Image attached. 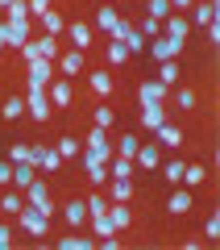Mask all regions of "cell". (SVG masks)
I'll return each mask as SVG.
<instances>
[{"label": "cell", "mask_w": 220, "mask_h": 250, "mask_svg": "<svg viewBox=\"0 0 220 250\" xmlns=\"http://www.w3.org/2000/svg\"><path fill=\"white\" fill-rule=\"evenodd\" d=\"M25 108H29L34 121H50V96H46V88L29 83V88H25Z\"/></svg>", "instance_id": "6da1fadb"}, {"label": "cell", "mask_w": 220, "mask_h": 250, "mask_svg": "<svg viewBox=\"0 0 220 250\" xmlns=\"http://www.w3.org/2000/svg\"><path fill=\"white\" fill-rule=\"evenodd\" d=\"M25 205H29V208H37V213H42L46 221H50V217H54V205H50V192H46V184H42V179H34V184L25 188Z\"/></svg>", "instance_id": "7a4b0ae2"}, {"label": "cell", "mask_w": 220, "mask_h": 250, "mask_svg": "<svg viewBox=\"0 0 220 250\" xmlns=\"http://www.w3.org/2000/svg\"><path fill=\"white\" fill-rule=\"evenodd\" d=\"M183 50V38H170V34H162V38H154V46H150V54L154 59H175V54Z\"/></svg>", "instance_id": "3957f363"}, {"label": "cell", "mask_w": 220, "mask_h": 250, "mask_svg": "<svg viewBox=\"0 0 220 250\" xmlns=\"http://www.w3.org/2000/svg\"><path fill=\"white\" fill-rule=\"evenodd\" d=\"M17 217H21V229H25V233H34V238H42V233H46V225H50L42 213H37V208H29V205L21 208Z\"/></svg>", "instance_id": "277c9868"}, {"label": "cell", "mask_w": 220, "mask_h": 250, "mask_svg": "<svg viewBox=\"0 0 220 250\" xmlns=\"http://www.w3.org/2000/svg\"><path fill=\"white\" fill-rule=\"evenodd\" d=\"M137 96H141V108H146V104H162V100H166V83L146 80V83L137 88Z\"/></svg>", "instance_id": "5b68a950"}, {"label": "cell", "mask_w": 220, "mask_h": 250, "mask_svg": "<svg viewBox=\"0 0 220 250\" xmlns=\"http://www.w3.org/2000/svg\"><path fill=\"white\" fill-rule=\"evenodd\" d=\"M50 80H54V62H50V59H34V62H29V83L46 88Z\"/></svg>", "instance_id": "8992f818"}, {"label": "cell", "mask_w": 220, "mask_h": 250, "mask_svg": "<svg viewBox=\"0 0 220 250\" xmlns=\"http://www.w3.org/2000/svg\"><path fill=\"white\" fill-rule=\"evenodd\" d=\"M108 221H112V229H129L133 225V213L125 200H108Z\"/></svg>", "instance_id": "52a82bcc"}, {"label": "cell", "mask_w": 220, "mask_h": 250, "mask_svg": "<svg viewBox=\"0 0 220 250\" xmlns=\"http://www.w3.org/2000/svg\"><path fill=\"white\" fill-rule=\"evenodd\" d=\"M46 88H50L46 92V96H50V108H67L71 104V83L67 80H50Z\"/></svg>", "instance_id": "ba28073f"}, {"label": "cell", "mask_w": 220, "mask_h": 250, "mask_svg": "<svg viewBox=\"0 0 220 250\" xmlns=\"http://www.w3.org/2000/svg\"><path fill=\"white\" fill-rule=\"evenodd\" d=\"M62 217H67V225H71V229H79V225L88 221V200H67Z\"/></svg>", "instance_id": "9c48e42d"}, {"label": "cell", "mask_w": 220, "mask_h": 250, "mask_svg": "<svg viewBox=\"0 0 220 250\" xmlns=\"http://www.w3.org/2000/svg\"><path fill=\"white\" fill-rule=\"evenodd\" d=\"M54 62H58L62 75H79L83 71V50H67V54H58Z\"/></svg>", "instance_id": "30bf717a"}, {"label": "cell", "mask_w": 220, "mask_h": 250, "mask_svg": "<svg viewBox=\"0 0 220 250\" xmlns=\"http://www.w3.org/2000/svg\"><path fill=\"white\" fill-rule=\"evenodd\" d=\"M104 134H108V129H100V125H96V129L88 134V150H96L100 159L108 163V159H112V146H108V138H104Z\"/></svg>", "instance_id": "8fae6325"}, {"label": "cell", "mask_w": 220, "mask_h": 250, "mask_svg": "<svg viewBox=\"0 0 220 250\" xmlns=\"http://www.w3.org/2000/svg\"><path fill=\"white\" fill-rule=\"evenodd\" d=\"M191 205H195V200H191V188H179V192H170V196H166L170 213H191Z\"/></svg>", "instance_id": "7c38bea8"}, {"label": "cell", "mask_w": 220, "mask_h": 250, "mask_svg": "<svg viewBox=\"0 0 220 250\" xmlns=\"http://www.w3.org/2000/svg\"><path fill=\"white\" fill-rule=\"evenodd\" d=\"M62 34H71V46H75V50H92V29H88V25L75 21V25H67Z\"/></svg>", "instance_id": "4fadbf2b"}, {"label": "cell", "mask_w": 220, "mask_h": 250, "mask_svg": "<svg viewBox=\"0 0 220 250\" xmlns=\"http://www.w3.org/2000/svg\"><path fill=\"white\" fill-rule=\"evenodd\" d=\"M133 163H141V167H162V154H158V142H150V146H137V154H133Z\"/></svg>", "instance_id": "5bb4252c"}, {"label": "cell", "mask_w": 220, "mask_h": 250, "mask_svg": "<svg viewBox=\"0 0 220 250\" xmlns=\"http://www.w3.org/2000/svg\"><path fill=\"white\" fill-rule=\"evenodd\" d=\"M162 121H166V108L162 104H146L141 108V125H146V129H158Z\"/></svg>", "instance_id": "9a60e30c"}, {"label": "cell", "mask_w": 220, "mask_h": 250, "mask_svg": "<svg viewBox=\"0 0 220 250\" xmlns=\"http://www.w3.org/2000/svg\"><path fill=\"white\" fill-rule=\"evenodd\" d=\"M29 184H34V163H13V188L25 192Z\"/></svg>", "instance_id": "2e32d148"}, {"label": "cell", "mask_w": 220, "mask_h": 250, "mask_svg": "<svg viewBox=\"0 0 220 250\" xmlns=\"http://www.w3.org/2000/svg\"><path fill=\"white\" fill-rule=\"evenodd\" d=\"M34 46H37V59H58V38L54 34H46V38H34Z\"/></svg>", "instance_id": "e0dca14e"}, {"label": "cell", "mask_w": 220, "mask_h": 250, "mask_svg": "<svg viewBox=\"0 0 220 250\" xmlns=\"http://www.w3.org/2000/svg\"><path fill=\"white\" fill-rule=\"evenodd\" d=\"M96 242L88 238V233H67V238H58V250H92Z\"/></svg>", "instance_id": "ac0fdd59"}, {"label": "cell", "mask_w": 220, "mask_h": 250, "mask_svg": "<svg viewBox=\"0 0 220 250\" xmlns=\"http://www.w3.org/2000/svg\"><path fill=\"white\" fill-rule=\"evenodd\" d=\"M88 88L96 92V96H108V92H112V75H108V71H92L88 75Z\"/></svg>", "instance_id": "d6986e66"}, {"label": "cell", "mask_w": 220, "mask_h": 250, "mask_svg": "<svg viewBox=\"0 0 220 250\" xmlns=\"http://www.w3.org/2000/svg\"><path fill=\"white\" fill-rule=\"evenodd\" d=\"M216 0H203V4H195V25H203V29H208L212 25V21H216Z\"/></svg>", "instance_id": "ffe728a7"}, {"label": "cell", "mask_w": 220, "mask_h": 250, "mask_svg": "<svg viewBox=\"0 0 220 250\" xmlns=\"http://www.w3.org/2000/svg\"><path fill=\"white\" fill-rule=\"evenodd\" d=\"M0 208H4L9 217H17L21 208H25V200H21V188H13V192H4V196H0Z\"/></svg>", "instance_id": "44dd1931"}, {"label": "cell", "mask_w": 220, "mask_h": 250, "mask_svg": "<svg viewBox=\"0 0 220 250\" xmlns=\"http://www.w3.org/2000/svg\"><path fill=\"white\" fill-rule=\"evenodd\" d=\"M154 134H158V142H162V146H183V134H179V129H175L170 121H162L158 129H154Z\"/></svg>", "instance_id": "7402d4cb"}, {"label": "cell", "mask_w": 220, "mask_h": 250, "mask_svg": "<svg viewBox=\"0 0 220 250\" xmlns=\"http://www.w3.org/2000/svg\"><path fill=\"white\" fill-rule=\"evenodd\" d=\"M158 83H166V88H170V83H179V62L175 59H162L158 62Z\"/></svg>", "instance_id": "603a6c76"}, {"label": "cell", "mask_w": 220, "mask_h": 250, "mask_svg": "<svg viewBox=\"0 0 220 250\" xmlns=\"http://www.w3.org/2000/svg\"><path fill=\"white\" fill-rule=\"evenodd\" d=\"M108 163H112V167H108V171H112V179H129V175H133V167H137V163L125 159V154H121V159H108Z\"/></svg>", "instance_id": "cb8c5ba5"}, {"label": "cell", "mask_w": 220, "mask_h": 250, "mask_svg": "<svg viewBox=\"0 0 220 250\" xmlns=\"http://www.w3.org/2000/svg\"><path fill=\"white\" fill-rule=\"evenodd\" d=\"M42 25H46V34H54V38H58L62 29H67V21H62L54 9H46V13H42Z\"/></svg>", "instance_id": "d4e9b609"}, {"label": "cell", "mask_w": 220, "mask_h": 250, "mask_svg": "<svg viewBox=\"0 0 220 250\" xmlns=\"http://www.w3.org/2000/svg\"><path fill=\"white\" fill-rule=\"evenodd\" d=\"M162 34L183 38V42H187V21H183V17H166V21H162Z\"/></svg>", "instance_id": "484cf974"}, {"label": "cell", "mask_w": 220, "mask_h": 250, "mask_svg": "<svg viewBox=\"0 0 220 250\" xmlns=\"http://www.w3.org/2000/svg\"><path fill=\"white\" fill-rule=\"evenodd\" d=\"M203 179H208V171H203V167H187V163H183V179H179V184H187V188H200Z\"/></svg>", "instance_id": "4316f807"}, {"label": "cell", "mask_w": 220, "mask_h": 250, "mask_svg": "<svg viewBox=\"0 0 220 250\" xmlns=\"http://www.w3.org/2000/svg\"><path fill=\"white\" fill-rule=\"evenodd\" d=\"M0 42H4V46H13V50H21V46H25V38H21L17 29H13L9 21H4V25H0Z\"/></svg>", "instance_id": "83f0119b"}, {"label": "cell", "mask_w": 220, "mask_h": 250, "mask_svg": "<svg viewBox=\"0 0 220 250\" xmlns=\"http://www.w3.org/2000/svg\"><path fill=\"white\" fill-rule=\"evenodd\" d=\"M133 196V184L129 179H112V192H108V200H129Z\"/></svg>", "instance_id": "f1b7e54d"}, {"label": "cell", "mask_w": 220, "mask_h": 250, "mask_svg": "<svg viewBox=\"0 0 220 250\" xmlns=\"http://www.w3.org/2000/svg\"><path fill=\"white\" fill-rule=\"evenodd\" d=\"M37 167H42V171H58V167H62V154H58V150H46V146H42V163H37Z\"/></svg>", "instance_id": "f546056e"}, {"label": "cell", "mask_w": 220, "mask_h": 250, "mask_svg": "<svg viewBox=\"0 0 220 250\" xmlns=\"http://www.w3.org/2000/svg\"><path fill=\"white\" fill-rule=\"evenodd\" d=\"M88 217H108V196H88Z\"/></svg>", "instance_id": "4dcf8cb0"}, {"label": "cell", "mask_w": 220, "mask_h": 250, "mask_svg": "<svg viewBox=\"0 0 220 250\" xmlns=\"http://www.w3.org/2000/svg\"><path fill=\"white\" fill-rule=\"evenodd\" d=\"M92 233H100V242H104V238H112V221H108V217H92Z\"/></svg>", "instance_id": "1f68e13d"}, {"label": "cell", "mask_w": 220, "mask_h": 250, "mask_svg": "<svg viewBox=\"0 0 220 250\" xmlns=\"http://www.w3.org/2000/svg\"><path fill=\"white\" fill-rule=\"evenodd\" d=\"M116 21H121V17H116V9H112V4H104V9H100V17H96V25H100V29H112Z\"/></svg>", "instance_id": "d6a6232c"}, {"label": "cell", "mask_w": 220, "mask_h": 250, "mask_svg": "<svg viewBox=\"0 0 220 250\" xmlns=\"http://www.w3.org/2000/svg\"><path fill=\"white\" fill-rule=\"evenodd\" d=\"M21 113H25V100H21V96H13V100H4V117H9V121H17Z\"/></svg>", "instance_id": "836d02e7"}, {"label": "cell", "mask_w": 220, "mask_h": 250, "mask_svg": "<svg viewBox=\"0 0 220 250\" xmlns=\"http://www.w3.org/2000/svg\"><path fill=\"white\" fill-rule=\"evenodd\" d=\"M108 62H129V46H125V42H112V46H108Z\"/></svg>", "instance_id": "e575fe53"}, {"label": "cell", "mask_w": 220, "mask_h": 250, "mask_svg": "<svg viewBox=\"0 0 220 250\" xmlns=\"http://www.w3.org/2000/svg\"><path fill=\"white\" fill-rule=\"evenodd\" d=\"M150 17L154 21H166L170 17V4H166V0H150Z\"/></svg>", "instance_id": "d590c367"}, {"label": "cell", "mask_w": 220, "mask_h": 250, "mask_svg": "<svg viewBox=\"0 0 220 250\" xmlns=\"http://www.w3.org/2000/svg\"><path fill=\"white\" fill-rule=\"evenodd\" d=\"M112 121H116V113H112L108 104H100V108H96V125H100V129H108Z\"/></svg>", "instance_id": "8d00e7d4"}, {"label": "cell", "mask_w": 220, "mask_h": 250, "mask_svg": "<svg viewBox=\"0 0 220 250\" xmlns=\"http://www.w3.org/2000/svg\"><path fill=\"white\" fill-rule=\"evenodd\" d=\"M58 154H62V159H75V154H79V142H75V138H62V142H58Z\"/></svg>", "instance_id": "74e56055"}, {"label": "cell", "mask_w": 220, "mask_h": 250, "mask_svg": "<svg viewBox=\"0 0 220 250\" xmlns=\"http://www.w3.org/2000/svg\"><path fill=\"white\" fill-rule=\"evenodd\" d=\"M137 146H141V142H137L133 134H125V138H121V154H125V159H133V154H137Z\"/></svg>", "instance_id": "f35d334b"}, {"label": "cell", "mask_w": 220, "mask_h": 250, "mask_svg": "<svg viewBox=\"0 0 220 250\" xmlns=\"http://www.w3.org/2000/svg\"><path fill=\"white\" fill-rule=\"evenodd\" d=\"M162 175H166L170 184H179V179H183V163H166V167H162Z\"/></svg>", "instance_id": "ab89813d"}, {"label": "cell", "mask_w": 220, "mask_h": 250, "mask_svg": "<svg viewBox=\"0 0 220 250\" xmlns=\"http://www.w3.org/2000/svg\"><path fill=\"white\" fill-rule=\"evenodd\" d=\"M137 34H141V38H158V34H162V21H154V17H150L146 25L137 29Z\"/></svg>", "instance_id": "60d3db41"}, {"label": "cell", "mask_w": 220, "mask_h": 250, "mask_svg": "<svg viewBox=\"0 0 220 250\" xmlns=\"http://www.w3.org/2000/svg\"><path fill=\"white\" fill-rule=\"evenodd\" d=\"M25 9H29V17H42L50 9V0H25Z\"/></svg>", "instance_id": "b9f144b4"}, {"label": "cell", "mask_w": 220, "mask_h": 250, "mask_svg": "<svg viewBox=\"0 0 220 250\" xmlns=\"http://www.w3.org/2000/svg\"><path fill=\"white\" fill-rule=\"evenodd\" d=\"M203 238H212V242L220 238V217H208V225H203Z\"/></svg>", "instance_id": "7bdbcfd3"}, {"label": "cell", "mask_w": 220, "mask_h": 250, "mask_svg": "<svg viewBox=\"0 0 220 250\" xmlns=\"http://www.w3.org/2000/svg\"><path fill=\"white\" fill-rule=\"evenodd\" d=\"M88 179H92V184H104V179H108V167H104V163H100V167H88Z\"/></svg>", "instance_id": "ee69618b"}, {"label": "cell", "mask_w": 220, "mask_h": 250, "mask_svg": "<svg viewBox=\"0 0 220 250\" xmlns=\"http://www.w3.org/2000/svg\"><path fill=\"white\" fill-rule=\"evenodd\" d=\"M13 246V229H9V225H0V250H9Z\"/></svg>", "instance_id": "f6af8a7d"}, {"label": "cell", "mask_w": 220, "mask_h": 250, "mask_svg": "<svg viewBox=\"0 0 220 250\" xmlns=\"http://www.w3.org/2000/svg\"><path fill=\"white\" fill-rule=\"evenodd\" d=\"M0 184H13V159L0 163Z\"/></svg>", "instance_id": "bcb514c9"}, {"label": "cell", "mask_w": 220, "mask_h": 250, "mask_svg": "<svg viewBox=\"0 0 220 250\" xmlns=\"http://www.w3.org/2000/svg\"><path fill=\"white\" fill-rule=\"evenodd\" d=\"M100 163H104V159H100L96 150H83V167H100Z\"/></svg>", "instance_id": "7dc6e473"}, {"label": "cell", "mask_w": 220, "mask_h": 250, "mask_svg": "<svg viewBox=\"0 0 220 250\" xmlns=\"http://www.w3.org/2000/svg\"><path fill=\"white\" fill-rule=\"evenodd\" d=\"M21 54H25V62H34V59H37V46H34V38H29V42L21 46Z\"/></svg>", "instance_id": "c3c4849f"}, {"label": "cell", "mask_w": 220, "mask_h": 250, "mask_svg": "<svg viewBox=\"0 0 220 250\" xmlns=\"http://www.w3.org/2000/svg\"><path fill=\"white\" fill-rule=\"evenodd\" d=\"M179 104H183V108H191V104H195V92H187V88H183V92H179Z\"/></svg>", "instance_id": "681fc988"}, {"label": "cell", "mask_w": 220, "mask_h": 250, "mask_svg": "<svg viewBox=\"0 0 220 250\" xmlns=\"http://www.w3.org/2000/svg\"><path fill=\"white\" fill-rule=\"evenodd\" d=\"M166 4H170V9H179V13H183V9H191L195 0H166Z\"/></svg>", "instance_id": "f907efd6"}, {"label": "cell", "mask_w": 220, "mask_h": 250, "mask_svg": "<svg viewBox=\"0 0 220 250\" xmlns=\"http://www.w3.org/2000/svg\"><path fill=\"white\" fill-rule=\"evenodd\" d=\"M9 4H13V0H0V9H9Z\"/></svg>", "instance_id": "816d5d0a"}, {"label": "cell", "mask_w": 220, "mask_h": 250, "mask_svg": "<svg viewBox=\"0 0 220 250\" xmlns=\"http://www.w3.org/2000/svg\"><path fill=\"white\" fill-rule=\"evenodd\" d=\"M0 50H4V42H0Z\"/></svg>", "instance_id": "f5cc1de1"}]
</instances>
